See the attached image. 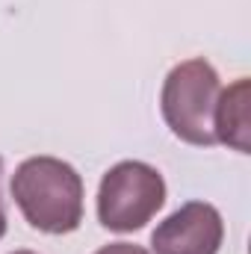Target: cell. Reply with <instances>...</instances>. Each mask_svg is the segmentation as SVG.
I'll list each match as a JSON object with an SVG mask.
<instances>
[{
	"instance_id": "1",
	"label": "cell",
	"mask_w": 251,
	"mask_h": 254,
	"mask_svg": "<svg viewBox=\"0 0 251 254\" xmlns=\"http://www.w3.org/2000/svg\"><path fill=\"white\" fill-rule=\"evenodd\" d=\"M12 198L27 225L63 237L83 222V178L77 169L57 157H30L12 175Z\"/></svg>"
},
{
	"instance_id": "2",
	"label": "cell",
	"mask_w": 251,
	"mask_h": 254,
	"mask_svg": "<svg viewBox=\"0 0 251 254\" xmlns=\"http://www.w3.org/2000/svg\"><path fill=\"white\" fill-rule=\"evenodd\" d=\"M219 92H222V80L207 60L198 57L175 65L166 74L160 92V110L169 130L181 142L198 148L216 145L213 116H216Z\"/></svg>"
},
{
	"instance_id": "3",
	"label": "cell",
	"mask_w": 251,
	"mask_h": 254,
	"mask_svg": "<svg viewBox=\"0 0 251 254\" xmlns=\"http://www.w3.org/2000/svg\"><path fill=\"white\" fill-rule=\"evenodd\" d=\"M166 204L163 175L139 160L116 163L98 187V222L107 231H142Z\"/></svg>"
},
{
	"instance_id": "4",
	"label": "cell",
	"mask_w": 251,
	"mask_h": 254,
	"mask_svg": "<svg viewBox=\"0 0 251 254\" xmlns=\"http://www.w3.org/2000/svg\"><path fill=\"white\" fill-rule=\"evenodd\" d=\"M225 240L222 213L207 201H189L151 234L154 254H219Z\"/></svg>"
},
{
	"instance_id": "5",
	"label": "cell",
	"mask_w": 251,
	"mask_h": 254,
	"mask_svg": "<svg viewBox=\"0 0 251 254\" xmlns=\"http://www.w3.org/2000/svg\"><path fill=\"white\" fill-rule=\"evenodd\" d=\"M213 133H216V142L240 154L251 151V83L246 77H240L234 86L219 92Z\"/></svg>"
},
{
	"instance_id": "6",
	"label": "cell",
	"mask_w": 251,
	"mask_h": 254,
	"mask_svg": "<svg viewBox=\"0 0 251 254\" xmlns=\"http://www.w3.org/2000/svg\"><path fill=\"white\" fill-rule=\"evenodd\" d=\"M95 254H151V252L142 249V246H133V243H110V246L98 249Z\"/></svg>"
},
{
	"instance_id": "7",
	"label": "cell",
	"mask_w": 251,
	"mask_h": 254,
	"mask_svg": "<svg viewBox=\"0 0 251 254\" xmlns=\"http://www.w3.org/2000/svg\"><path fill=\"white\" fill-rule=\"evenodd\" d=\"M0 175H3V157H0ZM6 234V210H3V198H0V240Z\"/></svg>"
},
{
	"instance_id": "8",
	"label": "cell",
	"mask_w": 251,
	"mask_h": 254,
	"mask_svg": "<svg viewBox=\"0 0 251 254\" xmlns=\"http://www.w3.org/2000/svg\"><path fill=\"white\" fill-rule=\"evenodd\" d=\"M15 254H36V252H15Z\"/></svg>"
}]
</instances>
